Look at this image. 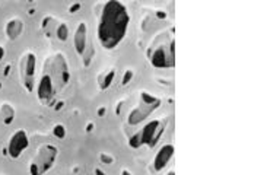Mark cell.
I'll list each match as a JSON object with an SVG mask.
<instances>
[{
  "label": "cell",
  "instance_id": "e0dca14e",
  "mask_svg": "<svg viewBox=\"0 0 267 175\" xmlns=\"http://www.w3.org/2000/svg\"><path fill=\"white\" fill-rule=\"evenodd\" d=\"M3 57H5V48H3V47H0V60H2Z\"/></svg>",
  "mask_w": 267,
  "mask_h": 175
},
{
  "label": "cell",
  "instance_id": "5bb4252c",
  "mask_svg": "<svg viewBox=\"0 0 267 175\" xmlns=\"http://www.w3.org/2000/svg\"><path fill=\"white\" fill-rule=\"evenodd\" d=\"M57 38L60 41H66L68 38H69V28H68V25L64 24V22H61L58 27H57Z\"/></svg>",
  "mask_w": 267,
  "mask_h": 175
},
{
  "label": "cell",
  "instance_id": "8992f818",
  "mask_svg": "<svg viewBox=\"0 0 267 175\" xmlns=\"http://www.w3.org/2000/svg\"><path fill=\"white\" fill-rule=\"evenodd\" d=\"M159 107H161V99L159 98L151 95L149 92H142L141 101L136 107L130 111L127 122L130 126H138L142 122L148 120L151 117V114L155 112Z\"/></svg>",
  "mask_w": 267,
  "mask_h": 175
},
{
  "label": "cell",
  "instance_id": "d6986e66",
  "mask_svg": "<svg viewBox=\"0 0 267 175\" xmlns=\"http://www.w3.org/2000/svg\"><path fill=\"white\" fill-rule=\"evenodd\" d=\"M123 175H131V172H128L127 169H124V171H123Z\"/></svg>",
  "mask_w": 267,
  "mask_h": 175
},
{
  "label": "cell",
  "instance_id": "277c9868",
  "mask_svg": "<svg viewBox=\"0 0 267 175\" xmlns=\"http://www.w3.org/2000/svg\"><path fill=\"white\" fill-rule=\"evenodd\" d=\"M42 73H45L50 78V81L53 82L56 88L57 94H60L71 81V70H69V65H68L64 54L56 53L47 57Z\"/></svg>",
  "mask_w": 267,
  "mask_h": 175
},
{
  "label": "cell",
  "instance_id": "3957f363",
  "mask_svg": "<svg viewBox=\"0 0 267 175\" xmlns=\"http://www.w3.org/2000/svg\"><path fill=\"white\" fill-rule=\"evenodd\" d=\"M167 124H168V119L151 120L148 124H145L139 132H136L128 139V146L133 149H139L146 145L148 148H155L159 139L165 133Z\"/></svg>",
  "mask_w": 267,
  "mask_h": 175
},
{
  "label": "cell",
  "instance_id": "2e32d148",
  "mask_svg": "<svg viewBox=\"0 0 267 175\" xmlns=\"http://www.w3.org/2000/svg\"><path fill=\"white\" fill-rule=\"evenodd\" d=\"M131 76H133V73H131V72H127L126 78L123 79V83H127V81H128V79H131Z\"/></svg>",
  "mask_w": 267,
  "mask_h": 175
},
{
  "label": "cell",
  "instance_id": "ac0fdd59",
  "mask_svg": "<svg viewBox=\"0 0 267 175\" xmlns=\"http://www.w3.org/2000/svg\"><path fill=\"white\" fill-rule=\"evenodd\" d=\"M79 8H81V5H75L73 8H71V12L72 11H76V9H79Z\"/></svg>",
  "mask_w": 267,
  "mask_h": 175
},
{
  "label": "cell",
  "instance_id": "6da1fadb",
  "mask_svg": "<svg viewBox=\"0 0 267 175\" xmlns=\"http://www.w3.org/2000/svg\"><path fill=\"white\" fill-rule=\"evenodd\" d=\"M128 27L130 14L124 3L118 0H110L104 3L97 28V35L102 48L108 51L117 48L126 38Z\"/></svg>",
  "mask_w": 267,
  "mask_h": 175
},
{
  "label": "cell",
  "instance_id": "ffe728a7",
  "mask_svg": "<svg viewBox=\"0 0 267 175\" xmlns=\"http://www.w3.org/2000/svg\"><path fill=\"white\" fill-rule=\"evenodd\" d=\"M167 175H175V172H174V171H169V172Z\"/></svg>",
  "mask_w": 267,
  "mask_h": 175
},
{
  "label": "cell",
  "instance_id": "9c48e42d",
  "mask_svg": "<svg viewBox=\"0 0 267 175\" xmlns=\"http://www.w3.org/2000/svg\"><path fill=\"white\" fill-rule=\"evenodd\" d=\"M37 95L40 98L44 105H53L54 99L57 96V91L53 85V82L50 81V78L45 75V73H41V78L38 81V86H37Z\"/></svg>",
  "mask_w": 267,
  "mask_h": 175
},
{
  "label": "cell",
  "instance_id": "9a60e30c",
  "mask_svg": "<svg viewBox=\"0 0 267 175\" xmlns=\"http://www.w3.org/2000/svg\"><path fill=\"white\" fill-rule=\"evenodd\" d=\"M54 132H56L57 137H63L64 136V127L63 126H56Z\"/></svg>",
  "mask_w": 267,
  "mask_h": 175
},
{
  "label": "cell",
  "instance_id": "52a82bcc",
  "mask_svg": "<svg viewBox=\"0 0 267 175\" xmlns=\"http://www.w3.org/2000/svg\"><path fill=\"white\" fill-rule=\"evenodd\" d=\"M35 68H37V55L32 51H27L22 54L19 63V75L24 88L28 92H34L35 89Z\"/></svg>",
  "mask_w": 267,
  "mask_h": 175
},
{
  "label": "cell",
  "instance_id": "ba28073f",
  "mask_svg": "<svg viewBox=\"0 0 267 175\" xmlns=\"http://www.w3.org/2000/svg\"><path fill=\"white\" fill-rule=\"evenodd\" d=\"M29 148V137L25 130H16L14 135L11 136L9 143H8V153L11 158L18 159L27 149Z\"/></svg>",
  "mask_w": 267,
  "mask_h": 175
},
{
  "label": "cell",
  "instance_id": "7a4b0ae2",
  "mask_svg": "<svg viewBox=\"0 0 267 175\" xmlns=\"http://www.w3.org/2000/svg\"><path fill=\"white\" fill-rule=\"evenodd\" d=\"M149 62L156 69H172L175 66V41L167 34L159 35L149 50Z\"/></svg>",
  "mask_w": 267,
  "mask_h": 175
},
{
  "label": "cell",
  "instance_id": "4fadbf2b",
  "mask_svg": "<svg viewBox=\"0 0 267 175\" xmlns=\"http://www.w3.org/2000/svg\"><path fill=\"white\" fill-rule=\"evenodd\" d=\"M114 78H115V72H114L113 69L108 70V72H105V73L99 78V86H101V89L110 88V85L113 83Z\"/></svg>",
  "mask_w": 267,
  "mask_h": 175
},
{
  "label": "cell",
  "instance_id": "30bf717a",
  "mask_svg": "<svg viewBox=\"0 0 267 175\" xmlns=\"http://www.w3.org/2000/svg\"><path fill=\"white\" fill-rule=\"evenodd\" d=\"M174 152H175V148H174L172 143H165V145H162L159 148V150L155 155L154 161H152V166H154V169L156 172L162 171L168 165L169 161L174 156Z\"/></svg>",
  "mask_w": 267,
  "mask_h": 175
},
{
  "label": "cell",
  "instance_id": "7c38bea8",
  "mask_svg": "<svg viewBox=\"0 0 267 175\" xmlns=\"http://www.w3.org/2000/svg\"><path fill=\"white\" fill-rule=\"evenodd\" d=\"M22 29H24V25H22V21H21V19H18V18L11 19V21L8 22V25H6V34H8V38H9V40L18 38V37L21 35Z\"/></svg>",
  "mask_w": 267,
  "mask_h": 175
},
{
  "label": "cell",
  "instance_id": "5b68a950",
  "mask_svg": "<svg viewBox=\"0 0 267 175\" xmlns=\"http://www.w3.org/2000/svg\"><path fill=\"white\" fill-rule=\"evenodd\" d=\"M58 155V149L54 145H42L38 148L37 153L29 162V174L31 175H44L50 171L54 165Z\"/></svg>",
  "mask_w": 267,
  "mask_h": 175
},
{
  "label": "cell",
  "instance_id": "8fae6325",
  "mask_svg": "<svg viewBox=\"0 0 267 175\" xmlns=\"http://www.w3.org/2000/svg\"><path fill=\"white\" fill-rule=\"evenodd\" d=\"M73 42H75L76 53L82 57L88 48V25L85 21H81L78 24V28L75 31V37H73Z\"/></svg>",
  "mask_w": 267,
  "mask_h": 175
}]
</instances>
